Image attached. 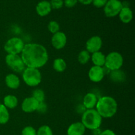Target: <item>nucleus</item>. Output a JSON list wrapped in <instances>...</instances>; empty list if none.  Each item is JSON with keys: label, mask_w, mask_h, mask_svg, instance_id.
<instances>
[{"label": "nucleus", "mask_w": 135, "mask_h": 135, "mask_svg": "<svg viewBox=\"0 0 135 135\" xmlns=\"http://www.w3.org/2000/svg\"><path fill=\"white\" fill-rule=\"evenodd\" d=\"M96 110L102 118H111L116 114L118 108L117 102L113 97L102 96L98 98Z\"/></svg>", "instance_id": "obj_2"}, {"label": "nucleus", "mask_w": 135, "mask_h": 135, "mask_svg": "<svg viewBox=\"0 0 135 135\" xmlns=\"http://www.w3.org/2000/svg\"><path fill=\"white\" fill-rule=\"evenodd\" d=\"M105 76L104 67L98 66H92L88 71V77L93 83H99L102 81Z\"/></svg>", "instance_id": "obj_11"}, {"label": "nucleus", "mask_w": 135, "mask_h": 135, "mask_svg": "<svg viewBox=\"0 0 135 135\" xmlns=\"http://www.w3.org/2000/svg\"><path fill=\"white\" fill-rule=\"evenodd\" d=\"M78 2H79L80 3L83 4L84 5H90L92 3V0H77Z\"/></svg>", "instance_id": "obj_33"}, {"label": "nucleus", "mask_w": 135, "mask_h": 135, "mask_svg": "<svg viewBox=\"0 0 135 135\" xmlns=\"http://www.w3.org/2000/svg\"><path fill=\"white\" fill-rule=\"evenodd\" d=\"M108 1V0H92V3L96 8H102L105 6Z\"/></svg>", "instance_id": "obj_30"}, {"label": "nucleus", "mask_w": 135, "mask_h": 135, "mask_svg": "<svg viewBox=\"0 0 135 135\" xmlns=\"http://www.w3.org/2000/svg\"><path fill=\"white\" fill-rule=\"evenodd\" d=\"M22 80L30 87H35L42 82V74L38 69L26 67L22 73Z\"/></svg>", "instance_id": "obj_4"}, {"label": "nucleus", "mask_w": 135, "mask_h": 135, "mask_svg": "<svg viewBox=\"0 0 135 135\" xmlns=\"http://www.w3.org/2000/svg\"><path fill=\"white\" fill-rule=\"evenodd\" d=\"M90 54L86 50H82L78 55V61L81 65H85L90 60Z\"/></svg>", "instance_id": "obj_23"}, {"label": "nucleus", "mask_w": 135, "mask_h": 135, "mask_svg": "<svg viewBox=\"0 0 135 135\" xmlns=\"http://www.w3.org/2000/svg\"><path fill=\"white\" fill-rule=\"evenodd\" d=\"M102 117L100 115L96 109H86L81 117V123L86 129L94 130L100 127L102 123Z\"/></svg>", "instance_id": "obj_3"}, {"label": "nucleus", "mask_w": 135, "mask_h": 135, "mask_svg": "<svg viewBox=\"0 0 135 135\" xmlns=\"http://www.w3.org/2000/svg\"><path fill=\"white\" fill-rule=\"evenodd\" d=\"M5 63L10 69L17 73H22L26 68L20 55L7 54L5 57Z\"/></svg>", "instance_id": "obj_7"}, {"label": "nucleus", "mask_w": 135, "mask_h": 135, "mask_svg": "<svg viewBox=\"0 0 135 135\" xmlns=\"http://www.w3.org/2000/svg\"><path fill=\"white\" fill-rule=\"evenodd\" d=\"M5 84L9 88L16 90L21 85V80L17 75L14 73L8 74L5 79Z\"/></svg>", "instance_id": "obj_14"}, {"label": "nucleus", "mask_w": 135, "mask_h": 135, "mask_svg": "<svg viewBox=\"0 0 135 135\" xmlns=\"http://www.w3.org/2000/svg\"><path fill=\"white\" fill-rule=\"evenodd\" d=\"M53 68L56 72L62 73L67 69V63L62 58H57L53 62Z\"/></svg>", "instance_id": "obj_21"}, {"label": "nucleus", "mask_w": 135, "mask_h": 135, "mask_svg": "<svg viewBox=\"0 0 135 135\" xmlns=\"http://www.w3.org/2000/svg\"><path fill=\"white\" fill-rule=\"evenodd\" d=\"M124 63L122 55L117 51H112L105 55L104 67L109 71L119 70L121 68Z\"/></svg>", "instance_id": "obj_5"}, {"label": "nucleus", "mask_w": 135, "mask_h": 135, "mask_svg": "<svg viewBox=\"0 0 135 135\" xmlns=\"http://www.w3.org/2000/svg\"><path fill=\"white\" fill-rule=\"evenodd\" d=\"M77 0H63V4L67 8H72L77 4Z\"/></svg>", "instance_id": "obj_31"}, {"label": "nucleus", "mask_w": 135, "mask_h": 135, "mask_svg": "<svg viewBox=\"0 0 135 135\" xmlns=\"http://www.w3.org/2000/svg\"><path fill=\"white\" fill-rule=\"evenodd\" d=\"M51 7L50 1L43 0L38 3L36 6V11L40 17H46L51 13Z\"/></svg>", "instance_id": "obj_13"}, {"label": "nucleus", "mask_w": 135, "mask_h": 135, "mask_svg": "<svg viewBox=\"0 0 135 135\" xmlns=\"http://www.w3.org/2000/svg\"><path fill=\"white\" fill-rule=\"evenodd\" d=\"M52 9H60L63 7V0H51L50 1Z\"/></svg>", "instance_id": "obj_28"}, {"label": "nucleus", "mask_w": 135, "mask_h": 135, "mask_svg": "<svg viewBox=\"0 0 135 135\" xmlns=\"http://www.w3.org/2000/svg\"><path fill=\"white\" fill-rule=\"evenodd\" d=\"M47 29L51 34H54L60 31V26L55 21H51L47 25Z\"/></svg>", "instance_id": "obj_25"}, {"label": "nucleus", "mask_w": 135, "mask_h": 135, "mask_svg": "<svg viewBox=\"0 0 135 135\" xmlns=\"http://www.w3.org/2000/svg\"><path fill=\"white\" fill-rule=\"evenodd\" d=\"M21 57L26 67L38 69L43 67L49 59L48 52L46 47L36 43L25 44Z\"/></svg>", "instance_id": "obj_1"}, {"label": "nucleus", "mask_w": 135, "mask_h": 135, "mask_svg": "<svg viewBox=\"0 0 135 135\" xmlns=\"http://www.w3.org/2000/svg\"><path fill=\"white\" fill-rule=\"evenodd\" d=\"M103 42L101 37L99 36H93L86 42V50L90 54H93L100 51Z\"/></svg>", "instance_id": "obj_9"}, {"label": "nucleus", "mask_w": 135, "mask_h": 135, "mask_svg": "<svg viewBox=\"0 0 135 135\" xmlns=\"http://www.w3.org/2000/svg\"><path fill=\"white\" fill-rule=\"evenodd\" d=\"M90 59L92 60V63L94 66L98 67H104L105 61V55L102 51H99L92 54L90 57Z\"/></svg>", "instance_id": "obj_18"}, {"label": "nucleus", "mask_w": 135, "mask_h": 135, "mask_svg": "<svg viewBox=\"0 0 135 135\" xmlns=\"http://www.w3.org/2000/svg\"><path fill=\"white\" fill-rule=\"evenodd\" d=\"M39 102L33 97L26 98L21 104V109L22 112L26 113H30L36 112Z\"/></svg>", "instance_id": "obj_12"}, {"label": "nucleus", "mask_w": 135, "mask_h": 135, "mask_svg": "<svg viewBox=\"0 0 135 135\" xmlns=\"http://www.w3.org/2000/svg\"><path fill=\"white\" fill-rule=\"evenodd\" d=\"M100 135H116L114 131H113L111 129H105V130L101 132Z\"/></svg>", "instance_id": "obj_32"}, {"label": "nucleus", "mask_w": 135, "mask_h": 135, "mask_svg": "<svg viewBox=\"0 0 135 135\" xmlns=\"http://www.w3.org/2000/svg\"><path fill=\"white\" fill-rule=\"evenodd\" d=\"M98 97L95 94L89 92L84 96L83 98V105L86 109H94L98 102Z\"/></svg>", "instance_id": "obj_15"}, {"label": "nucleus", "mask_w": 135, "mask_h": 135, "mask_svg": "<svg viewBox=\"0 0 135 135\" xmlns=\"http://www.w3.org/2000/svg\"><path fill=\"white\" fill-rule=\"evenodd\" d=\"M123 3L120 0H108L104 7V12L107 17H116L121 11Z\"/></svg>", "instance_id": "obj_8"}, {"label": "nucleus", "mask_w": 135, "mask_h": 135, "mask_svg": "<svg viewBox=\"0 0 135 135\" xmlns=\"http://www.w3.org/2000/svg\"><path fill=\"white\" fill-rule=\"evenodd\" d=\"M21 135H37L36 130L32 126H26L22 130Z\"/></svg>", "instance_id": "obj_27"}, {"label": "nucleus", "mask_w": 135, "mask_h": 135, "mask_svg": "<svg viewBox=\"0 0 135 135\" xmlns=\"http://www.w3.org/2000/svg\"><path fill=\"white\" fill-rule=\"evenodd\" d=\"M109 73V77L113 82L115 83H121L125 80V74L123 71L121 70H115V71H110Z\"/></svg>", "instance_id": "obj_20"}, {"label": "nucleus", "mask_w": 135, "mask_h": 135, "mask_svg": "<svg viewBox=\"0 0 135 135\" xmlns=\"http://www.w3.org/2000/svg\"><path fill=\"white\" fill-rule=\"evenodd\" d=\"M67 42L66 34L63 32H58L53 34L51 39V43L53 47L56 50H61L65 47Z\"/></svg>", "instance_id": "obj_10"}, {"label": "nucleus", "mask_w": 135, "mask_h": 135, "mask_svg": "<svg viewBox=\"0 0 135 135\" xmlns=\"http://www.w3.org/2000/svg\"><path fill=\"white\" fill-rule=\"evenodd\" d=\"M37 135H54L51 127L48 125H42L38 131H36Z\"/></svg>", "instance_id": "obj_26"}, {"label": "nucleus", "mask_w": 135, "mask_h": 135, "mask_svg": "<svg viewBox=\"0 0 135 135\" xmlns=\"http://www.w3.org/2000/svg\"><path fill=\"white\" fill-rule=\"evenodd\" d=\"M86 128L81 122H75L69 125L67 131V135H84Z\"/></svg>", "instance_id": "obj_16"}, {"label": "nucleus", "mask_w": 135, "mask_h": 135, "mask_svg": "<svg viewBox=\"0 0 135 135\" xmlns=\"http://www.w3.org/2000/svg\"><path fill=\"white\" fill-rule=\"evenodd\" d=\"M92 134H93V135H100V133H101L102 131L100 130V128H98V129L92 130Z\"/></svg>", "instance_id": "obj_34"}, {"label": "nucleus", "mask_w": 135, "mask_h": 135, "mask_svg": "<svg viewBox=\"0 0 135 135\" xmlns=\"http://www.w3.org/2000/svg\"><path fill=\"white\" fill-rule=\"evenodd\" d=\"M18 104V98L14 95H7L3 98V104L7 109H15Z\"/></svg>", "instance_id": "obj_19"}, {"label": "nucleus", "mask_w": 135, "mask_h": 135, "mask_svg": "<svg viewBox=\"0 0 135 135\" xmlns=\"http://www.w3.org/2000/svg\"><path fill=\"white\" fill-rule=\"evenodd\" d=\"M47 104L45 103V102L39 103L36 112H38V113H45L46 112H47Z\"/></svg>", "instance_id": "obj_29"}, {"label": "nucleus", "mask_w": 135, "mask_h": 135, "mask_svg": "<svg viewBox=\"0 0 135 135\" xmlns=\"http://www.w3.org/2000/svg\"><path fill=\"white\" fill-rule=\"evenodd\" d=\"M10 115L7 108L0 103V125H5L9 121Z\"/></svg>", "instance_id": "obj_22"}, {"label": "nucleus", "mask_w": 135, "mask_h": 135, "mask_svg": "<svg viewBox=\"0 0 135 135\" xmlns=\"http://www.w3.org/2000/svg\"><path fill=\"white\" fill-rule=\"evenodd\" d=\"M25 45V42L21 38L13 37L5 42L3 48L7 54L20 55L23 50Z\"/></svg>", "instance_id": "obj_6"}, {"label": "nucleus", "mask_w": 135, "mask_h": 135, "mask_svg": "<svg viewBox=\"0 0 135 135\" xmlns=\"http://www.w3.org/2000/svg\"><path fill=\"white\" fill-rule=\"evenodd\" d=\"M119 17L122 22L128 24L133 20V13L131 9L128 6H123L119 13Z\"/></svg>", "instance_id": "obj_17"}, {"label": "nucleus", "mask_w": 135, "mask_h": 135, "mask_svg": "<svg viewBox=\"0 0 135 135\" xmlns=\"http://www.w3.org/2000/svg\"><path fill=\"white\" fill-rule=\"evenodd\" d=\"M32 97L34 98V99L37 100L39 103L44 102H45V92L42 89H35L33 90L32 94Z\"/></svg>", "instance_id": "obj_24"}]
</instances>
